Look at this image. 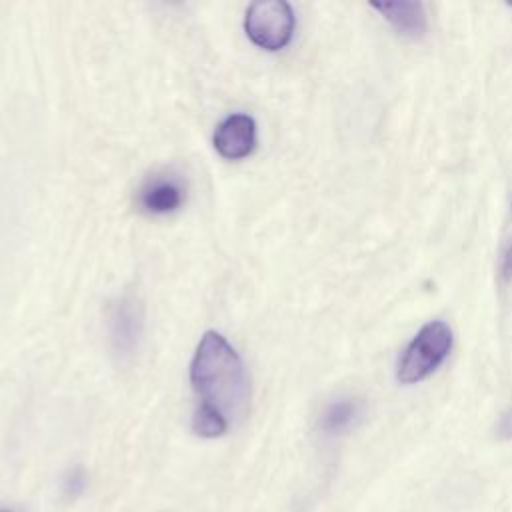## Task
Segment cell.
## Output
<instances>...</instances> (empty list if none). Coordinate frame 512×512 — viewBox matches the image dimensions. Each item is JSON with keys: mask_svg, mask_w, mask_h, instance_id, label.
I'll use <instances>...</instances> for the list:
<instances>
[{"mask_svg": "<svg viewBox=\"0 0 512 512\" xmlns=\"http://www.w3.org/2000/svg\"><path fill=\"white\" fill-rule=\"evenodd\" d=\"M360 402L354 398H340L336 402H332L320 420V426L324 432L328 434H340L344 430H348L360 416Z\"/></svg>", "mask_w": 512, "mask_h": 512, "instance_id": "ba28073f", "label": "cell"}, {"mask_svg": "<svg viewBox=\"0 0 512 512\" xmlns=\"http://www.w3.org/2000/svg\"><path fill=\"white\" fill-rule=\"evenodd\" d=\"M500 270H502V276L506 278V280H512V244L508 246V250L504 252V258H502V266H500Z\"/></svg>", "mask_w": 512, "mask_h": 512, "instance_id": "8fae6325", "label": "cell"}, {"mask_svg": "<svg viewBox=\"0 0 512 512\" xmlns=\"http://www.w3.org/2000/svg\"><path fill=\"white\" fill-rule=\"evenodd\" d=\"M244 30L264 50L284 48L294 34V12L284 0H258L246 10Z\"/></svg>", "mask_w": 512, "mask_h": 512, "instance_id": "3957f363", "label": "cell"}, {"mask_svg": "<svg viewBox=\"0 0 512 512\" xmlns=\"http://www.w3.org/2000/svg\"><path fill=\"white\" fill-rule=\"evenodd\" d=\"M0 512H8V510H0Z\"/></svg>", "mask_w": 512, "mask_h": 512, "instance_id": "7c38bea8", "label": "cell"}, {"mask_svg": "<svg viewBox=\"0 0 512 512\" xmlns=\"http://www.w3.org/2000/svg\"><path fill=\"white\" fill-rule=\"evenodd\" d=\"M190 382L200 402L216 408L228 422L240 418L248 404V380L244 364L226 338L206 332L190 364Z\"/></svg>", "mask_w": 512, "mask_h": 512, "instance_id": "6da1fadb", "label": "cell"}, {"mask_svg": "<svg viewBox=\"0 0 512 512\" xmlns=\"http://www.w3.org/2000/svg\"><path fill=\"white\" fill-rule=\"evenodd\" d=\"M400 34L420 38L426 32V12L420 2L394 0L372 4Z\"/></svg>", "mask_w": 512, "mask_h": 512, "instance_id": "8992f818", "label": "cell"}, {"mask_svg": "<svg viewBox=\"0 0 512 512\" xmlns=\"http://www.w3.org/2000/svg\"><path fill=\"white\" fill-rule=\"evenodd\" d=\"M496 434H498V438H502V440H512V408H508V410L500 416V420H498V424H496Z\"/></svg>", "mask_w": 512, "mask_h": 512, "instance_id": "30bf717a", "label": "cell"}, {"mask_svg": "<svg viewBox=\"0 0 512 512\" xmlns=\"http://www.w3.org/2000/svg\"><path fill=\"white\" fill-rule=\"evenodd\" d=\"M452 348V330L442 320L424 324L406 346L396 378L402 384H414L432 374L448 356Z\"/></svg>", "mask_w": 512, "mask_h": 512, "instance_id": "7a4b0ae2", "label": "cell"}, {"mask_svg": "<svg viewBox=\"0 0 512 512\" xmlns=\"http://www.w3.org/2000/svg\"><path fill=\"white\" fill-rule=\"evenodd\" d=\"M256 146V122L248 114H232L222 120L214 132V148L228 160H240L252 154Z\"/></svg>", "mask_w": 512, "mask_h": 512, "instance_id": "277c9868", "label": "cell"}, {"mask_svg": "<svg viewBox=\"0 0 512 512\" xmlns=\"http://www.w3.org/2000/svg\"><path fill=\"white\" fill-rule=\"evenodd\" d=\"M140 316L134 300H122L112 314V338L120 352H130L138 338Z\"/></svg>", "mask_w": 512, "mask_h": 512, "instance_id": "52a82bcc", "label": "cell"}, {"mask_svg": "<svg viewBox=\"0 0 512 512\" xmlns=\"http://www.w3.org/2000/svg\"><path fill=\"white\" fill-rule=\"evenodd\" d=\"M228 420L212 406H206V404H198L196 412H194V418H192V428L198 436H204V438H216V436H222L226 430H228Z\"/></svg>", "mask_w": 512, "mask_h": 512, "instance_id": "9c48e42d", "label": "cell"}, {"mask_svg": "<svg viewBox=\"0 0 512 512\" xmlns=\"http://www.w3.org/2000/svg\"><path fill=\"white\" fill-rule=\"evenodd\" d=\"M184 202V186L176 176H154L150 178L140 194H138V204L144 212L160 216V214H170L178 210Z\"/></svg>", "mask_w": 512, "mask_h": 512, "instance_id": "5b68a950", "label": "cell"}]
</instances>
